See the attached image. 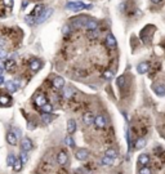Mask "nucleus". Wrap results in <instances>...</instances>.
<instances>
[{
    "instance_id": "nucleus-9",
    "label": "nucleus",
    "mask_w": 165,
    "mask_h": 174,
    "mask_svg": "<svg viewBox=\"0 0 165 174\" xmlns=\"http://www.w3.org/2000/svg\"><path fill=\"white\" fill-rule=\"evenodd\" d=\"M52 12H53L52 8H45V10H44L43 13H41V16L36 19V23H41V22H44V21H45V19L48 18V17H49L50 14H52Z\"/></svg>"
},
{
    "instance_id": "nucleus-36",
    "label": "nucleus",
    "mask_w": 165,
    "mask_h": 174,
    "mask_svg": "<svg viewBox=\"0 0 165 174\" xmlns=\"http://www.w3.org/2000/svg\"><path fill=\"white\" fill-rule=\"evenodd\" d=\"M139 174H151V170H150L148 168L143 166V168H141L139 169Z\"/></svg>"
},
{
    "instance_id": "nucleus-12",
    "label": "nucleus",
    "mask_w": 165,
    "mask_h": 174,
    "mask_svg": "<svg viewBox=\"0 0 165 174\" xmlns=\"http://www.w3.org/2000/svg\"><path fill=\"white\" fill-rule=\"evenodd\" d=\"M7 141L9 145L16 146L17 145V134L14 133V132H9V133L7 134Z\"/></svg>"
},
{
    "instance_id": "nucleus-14",
    "label": "nucleus",
    "mask_w": 165,
    "mask_h": 174,
    "mask_svg": "<svg viewBox=\"0 0 165 174\" xmlns=\"http://www.w3.org/2000/svg\"><path fill=\"white\" fill-rule=\"evenodd\" d=\"M62 95L66 98V100H71L74 97V90L71 88H63L62 90Z\"/></svg>"
},
{
    "instance_id": "nucleus-43",
    "label": "nucleus",
    "mask_w": 165,
    "mask_h": 174,
    "mask_svg": "<svg viewBox=\"0 0 165 174\" xmlns=\"http://www.w3.org/2000/svg\"><path fill=\"white\" fill-rule=\"evenodd\" d=\"M1 72H3V67L0 66V75H1Z\"/></svg>"
},
{
    "instance_id": "nucleus-21",
    "label": "nucleus",
    "mask_w": 165,
    "mask_h": 174,
    "mask_svg": "<svg viewBox=\"0 0 165 174\" xmlns=\"http://www.w3.org/2000/svg\"><path fill=\"white\" fill-rule=\"evenodd\" d=\"M14 66H16V62L13 59H8V61L4 62V68L5 70H13Z\"/></svg>"
},
{
    "instance_id": "nucleus-3",
    "label": "nucleus",
    "mask_w": 165,
    "mask_h": 174,
    "mask_svg": "<svg viewBox=\"0 0 165 174\" xmlns=\"http://www.w3.org/2000/svg\"><path fill=\"white\" fill-rule=\"evenodd\" d=\"M75 156H76V159L79 161H85V160H88V157H89V151L85 148H80L76 151Z\"/></svg>"
},
{
    "instance_id": "nucleus-37",
    "label": "nucleus",
    "mask_w": 165,
    "mask_h": 174,
    "mask_svg": "<svg viewBox=\"0 0 165 174\" xmlns=\"http://www.w3.org/2000/svg\"><path fill=\"white\" fill-rule=\"evenodd\" d=\"M66 143H67V145L70 146V147H74V146H75V145H74V139L71 138V136H68L67 138H66Z\"/></svg>"
},
{
    "instance_id": "nucleus-5",
    "label": "nucleus",
    "mask_w": 165,
    "mask_h": 174,
    "mask_svg": "<svg viewBox=\"0 0 165 174\" xmlns=\"http://www.w3.org/2000/svg\"><path fill=\"white\" fill-rule=\"evenodd\" d=\"M107 121H106V118H104L103 115H98L95 116V120H94V125L97 127L98 129H103L106 127Z\"/></svg>"
},
{
    "instance_id": "nucleus-16",
    "label": "nucleus",
    "mask_w": 165,
    "mask_h": 174,
    "mask_svg": "<svg viewBox=\"0 0 165 174\" xmlns=\"http://www.w3.org/2000/svg\"><path fill=\"white\" fill-rule=\"evenodd\" d=\"M98 27V23H97V21H94V19H89L88 21V23H86V30L88 31H92V30H97Z\"/></svg>"
},
{
    "instance_id": "nucleus-42",
    "label": "nucleus",
    "mask_w": 165,
    "mask_h": 174,
    "mask_svg": "<svg viewBox=\"0 0 165 174\" xmlns=\"http://www.w3.org/2000/svg\"><path fill=\"white\" fill-rule=\"evenodd\" d=\"M151 1H152V3H155V4H157V3H160L161 0H151Z\"/></svg>"
},
{
    "instance_id": "nucleus-25",
    "label": "nucleus",
    "mask_w": 165,
    "mask_h": 174,
    "mask_svg": "<svg viewBox=\"0 0 165 174\" xmlns=\"http://www.w3.org/2000/svg\"><path fill=\"white\" fill-rule=\"evenodd\" d=\"M0 103L1 104H9L10 103V98L9 97H7V95H0Z\"/></svg>"
},
{
    "instance_id": "nucleus-20",
    "label": "nucleus",
    "mask_w": 165,
    "mask_h": 174,
    "mask_svg": "<svg viewBox=\"0 0 165 174\" xmlns=\"http://www.w3.org/2000/svg\"><path fill=\"white\" fill-rule=\"evenodd\" d=\"M5 86H7V89H8V90H9L10 93H13V92L17 90V84L14 83V81H8V83H5Z\"/></svg>"
},
{
    "instance_id": "nucleus-17",
    "label": "nucleus",
    "mask_w": 165,
    "mask_h": 174,
    "mask_svg": "<svg viewBox=\"0 0 165 174\" xmlns=\"http://www.w3.org/2000/svg\"><path fill=\"white\" fill-rule=\"evenodd\" d=\"M137 70L139 74H146L147 71H148V63H147V62H142V63L138 65Z\"/></svg>"
},
{
    "instance_id": "nucleus-28",
    "label": "nucleus",
    "mask_w": 165,
    "mask_h": 174,
    "mask_svg": "<svg viewBox=\"0 0 165 174\" xmlns=\"http://www.w3.org/2000/svg\"><path fill=\"white\" fill-rule=\"evenodd\" d=\"M155 90H156V93H157L159 95H165V88H164V85H157L155 88Z\"/></svg>"
},
{
    "instance_id": "nucleus-35",
    "label": "nucleus",
    "mask_w": 165,
    "mask_h": 174,
    "mask_svg": "<svg viewBox=\"0 0 165 174\" xmlns=\"http://www.w3.org/2000/svg\"><path fill=\"white\" fill-rule=\"evenodd\" d=\"M124 84H125V77H124V76H120L119 79H118V85H119V88H123V86H124Z\"/></svg>"
},
{
    "instance_id": "nucleus-24",
    "label": "nucleus",
    "mask_w": 165,
    "mask_h": 174,
    "mask_svg": "<svg viewBox=\"0 0 165 174\" xmlns=\"http://www.w3.org/2000/svg\"><path fill=\"white\" fill-rule=\"evenodd\" d=\"M106 156H109V157H112V159H116V156H118V152L115 151L113 148H109L106 151V154H104Z\"/></svg>"
},
{
    "instance_id": "nucleus-34",
    "label": "nucleus",
    "mask_w": 165,
    "mask_h": 174,
    "mask_svg": "<svg viewBox=\"0 0 165 174\" xmlns=\"http://www.w3.org/2000/svg\"><path fill=\"white\" fill-rule=\"evenodd\" d=\"M70 31H71V26L70 25H65L63 29H62V34L63 35H68L70 34Z\"/></svg>"
},
{
    "instance_id": "nucleus-19",
    "label": "nucleus",
    "mask_w": 165,
    "mask_h": 174,
    "mask_svg": "<svg viewBox=\"0 0 165 174\" xmlns=\"http://www.w3.org/2000/svg\"><path fill=\"white\" fill-rule=\"evenodd\" d=\"M113 160H115V159L109 157V156H106V155H104L103 157H102L101 163H102V165H106V166H110V165H112V164H113Z\"/></svg>"
},
{
    "instance_id": "nucleus-26",
    "label": "nucleus",
    "mask_w": 165,
    "mask_h": 174,
    "mask_svg": "<svg viewBox=\"0 0 165 174\" xmlns=\"http://www.w3.org/2000/svg\"><path fill=\"white\" fill-rule=\"evenodd\" d=\"M41 120H43L45 124H48V122H50L53 120V116L50 115V113H44L43 115V118H41Z\"/></svg>"
},
{
    "instance_id": "nucleus-1",
    "label": "nucleus",
    "mask_w": 165,
    "mask_h": 174,
    "mask_svg": "<svg viewBox=\"0 0 165 174\" xmlns=\"http://www.w3.org/2000/svg\"><path fill=\"white\" fill-rule=\"evenodd\" d=\"M71 27L72 29H85L86 27V23H88L89 18L88 17H77V18H74L71 19Z\"/></svg>"
},
{
    "instance_id": "nucleus-27",
    "label": "nucleus",
    "mask_w": 165,
    "mask_h": 174,
    "mask_svg": "<svg viewBox=\"0 0 165 174\" xmlns=\"http://www.w3.org/2000/svg\"><path fill=\"white\" fill-rule=\"evenodd\" d=\"M146 145V141L143 139V138H141V139H138L137 141V143H136V148L137 150H139V148H143Z\"/></svg>"
},
{
    "instance_id": "nucleus-7",
    "label": "nucleus",
    "mask_w": 165,
    "mask_h": 174,
    "mask_svg": "<svg viewBox=\"0 0 165 174\" xmlns=\"http://www.w3.org/2000/svg\"><path fill=\"white\" fill-rule=\"evenodd\" d=\"M68 161V156L66 154V151H59L57 155V163L59 165H66Z\"/></svg>"
},
{
    "instance_id": "nucleus-22",
    "label": "nucleus",
    "mask_w": 165,
    "mask_h": 174,
    "mask_svg": "<svg viewBox=\"0 0 165 174\" xmlns=\"http://www.w3.org/2000/svg\"><path fill=\"white\" fill-rule=\"evenodd\" d=\"M40 110H41V112H44V113H52V111H53V106H52L50 103H47L45 106L40 107Z\"/></svg>"
},
{
    "instance_id": "nucleus-11",
    "label": "nucleus",
    "mask_w": 165,
    "mask_h": 174,
    "mask_svg": "<svg viewBox=\"0 0 165 174\" xmlns=\"http://www.w3.org/2000/svg\"><path fill=\"white\" fill-rule=\"evenodd\" d=\"M53 86H54L56 89H62L65 86V80L62 79L61 76H57L53 79Z\"/></svg>"
},
{
    "instance_id": "nucleus-39",
    "label": "nucleus",
    "mask_w": 165,
    "mask_h": 174,
    "mask_svg": "<svg viewBox=\"0 0 165 174\" xmlns=\"http://www.w3.org/2000/svg\"><path fill=\"white\" fill-rule=\"evenodd\" d=\"M3 3H4L7 7H12V5H13V0H3Z\"/></svg>"
},
{
    "instance_id": "nucleus-15",
    "label": "nucleus",
    "mask_w": 165,
    "mask_h": 174,
    "mask_svg": "<svg viewBox=\"0 0 165 174\" xmlns=\"http://www.w3.org/2000/svg\"><path fill=\"white\" fill-rule=\"evenodd\" d=\"M40 67H41V62L39 61V59H34V61L30 62V68H31V71H38Z\"/></svg>"
},
{
    "instance_id": "nucleus-4",
    "label": "nucleus",
    "mask_w": 165,
    "mask_h": 174,
    "mask_svg": "<svg viewBox=\"0 0 165 174\" xmlns=\"http://www.w3.org/2000/svg\"><path fill=\"white\" fill-rule=\"evenodd\" d=\"M47 103H48L47 95L43 94V93H40V94H38L36 97H35V104H36L38 107H43V106H45Z\"/></svg>"
},
{
    "instance_id": "nucleus-2",
    "label": "nucleus",
    "mask_w": 165,
    "mask_h": 174,
    "mask_svg": "<svg viewBox=\"0 0 165 174\" xmlns=\"http://www.w3.org/2000/svg\"><path fill=\"white\" fill-rule=\"evenodd\" d=\"M66 8L72 9V10H80V9H84V8H89V5L84 4L81 1H76V3H68V4L66 5Z\"/></svg>"
},
{
    "instance_id": "nucleus-38",
    "label": "nucleus",
    "mask_w": 165,
    "mask_h": 174,
    "mask_svg": "<svg viewBox=\"0 0 165 174\" xmlns=\"http://www.w3.org/2000/svg\"><path fill=\"white\" fill-rule=\"evenodd\" d=\"M5 57H7V52H5V49L0 48V59H4Z\"/></svg>"
},
{
    "instance_id": "nucleus-13",
    "label": "nucleus",
    "mask_w": 165,
    "mask_h": 174,
    "mask_svg": "<svg viewBox=\"0 0 165 174\" xmlns=\"http://www.w3.org/2000/svg\"><path fill=\"white\" fill-rule=\"evenodd\" d=\"M75 130H76V121L72 120V119H70L67 121V133L68 134H72Z\"/></svg>"
},
{
    "instance_id": "nucleus-32",
    "label": "nucleus",
    "mask_w": 165,
    "mask_h": 174,
    "mask_svg": "<svg viewBox=\"0 0 165 174\" xmlns=\"http://www.w3.org/2000/svg\"><path fill=\"white\" fill-rule=\"evenodd\" d=\"M22 161L18 160V161H16V164L13 165V169H14V172H19L21 169H22Z\"/></svg>"
},
{
    "instance_id": "nucleus-18",
    "label": "nucleus",
    "mask_w": 165,
    "mask_h": 174,
    "mask_svg": "<svg viewBox=\"0 0 165 174\" xmlns=\"http://www.w3.org/2000/svg\"><path fill=\"white\" fill-rule=\"evenodd\" d=\"M148 161H150V157H148V155H146V154L139 155V157H138V164L139 165H147Z\"/></svg>"
},
{
    "instance_id": "nucleus-33",
    "label": "nucleus",
    "mask_w": 165,
    "mask_h": 174,
    "mask_svg": "<svg viewBox=\"0 0 165 174\" xmlns=\"http://www.w3.org/2000/svg\"><path fill=\"white\" fill-rule=\"evenodd\" d=\"M26 22H27L29 25H35V23H36V18H34L32 16H27L26 17Z\"/></svg>"
},
{
    "instance_id": "nucleus-41",
    "label": "nucleus",
    "mask_w": 165,
    "mask_h": 174,
    "mask_svg": "<svg viewBox=\"0 0 165 174\" xmlns=\"http://www.w3.org/2000/svg\"><path fill=\"white\" fill-rule=\"evenodd\" d=\"M29 129H30V130H31V129H34L35 128V125H34V122H30V124H29V127H27Z\"/></svg>"
},
{
    "instance_id": "nucleus-31",
    "label": "nucleus",
    "mask_w": 165,
    "mask_h": 174,
    "mask_svg": "<svg viewBox=\"0 0 165 174\" xmlns=\"http://www.w3.org/2000/svg\"><path fill=\"white\" fill-rule=\"evenodd\" d=\"M103 77H104V79H106V80L112 79V77H113V72H112V71H111V70H106V71H104V72H103Z\"/></svg>"
},
{
    "instance_id": "nucleus-8",
    "label": "nucleus",
    "mask_w": 165,
    "mask_h": 174,
    "mask_svg": "<svg viewBox=\"0 0 165 174\" xmlns=\"http://www.w3.org/2000/svg\"><path fill=\"white\" fill-rule=\"evenodd\" d=\"M31 147H32L31 139H29V138H23V139L21 141V148H22V151L29 152L30 150H31Z\"/></svg>"
},
{
    "instance_id": "nucleus-30",
    "label": "nucleus",
    "mask_w": 165,
    "mask_h": 174,
    "mask_svg": "<svg viewBox=\"0 0 165 174\" xmlns=\"http://www.w3.org/2000/svg\"><path fill=\"white\" fill-rule=\"evenodd\" d=\"M19 160L22 161L23 164H25L26 161L29 160V154H27V152H26V151H22V152H21V156H19Z\"/></svg>"
},
{
    "instance_id": "nucleus-23",
    "label": "nucleus",
    "mask_w": 165,
    "mask_h": 174,
    "mask_svg": "<svg viewBox=\"0 0 165 174\" xmlns=\"http://www.w3.org/2000/svg\"><path fill=\"white\" fill-rule=\"evenodd\" d=\"M16 156H14L13 154H9L7 157V165H9V166H13L14 164H16Z\"/></svg>"
},
{
    "instance_id": "nucleus-29",
    "label": "nucleus",
    "mask_w": 165,
    "mask_h": 174,
    "mask_svg": "<svg viewBox=\"0 0 165 174\" xmlns=\"http://www.w3.org/2000/svg\"><path fill=\"white\" fill-rule=\"evenodd\" d=\"M98 35H100V31H98V30H92V31L88 32L89 39H95V38H98Z\"/></svg>"
},
{
    "instance_id": "nucleus-10",
    "label": "nucleus",
    "mask_w": 165,
    "mask_h": 174,
    "mask_svg": "<svg viewBox=\"0 0 165 174\" xmlns=\"http://www.w3.org/2000/svg\"><path fill=\"white\" fill-rule=\"evenodd\" d=\"M106 45L110 48V49H113L116 47V39L113 38L112 34H109L106 36Z\"/></svg>"
},
{
    "instance_id": "nucleus-6",
    "label": "nucleus",
    "mask_w": 165,
    "mask_h": 174,
    "mask_svg": "<svg viewBox=\"0 0 165 174\" xmlns=\"http://www.w3.org/2000/svg\"><path fill=\"white\" fill-rule=\"evenodd\" d=\"M94 120H95V116L93 115L92 112H85L83 115V121H84V124L85 125H92V124H94Z\"/></svg>"
},
{
    "instance_id": "nucleus-40",
    "label": "nucleus",
    "mask_w": 165,
    "mask_h": 174,
    "mask_svg": "<svg viewBox=\"0 0 165 174\" xmlns=\"http://www.w3.org/2000/svg\"><path fill=\"white\" fill-rule=\"evenodd\" d=\"M4 76H3V75H0V85H3V84H4Z\"/></svg>"
}]
</instances>
